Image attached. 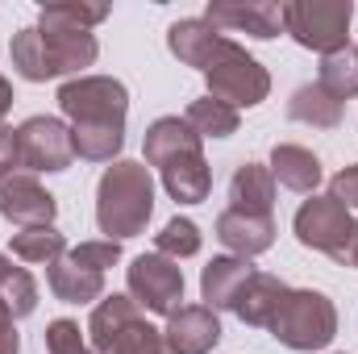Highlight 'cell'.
<instances>
[{
  "label": "cell",
  "mask_w": 358,
  "mask_h": 354,
  "mask_svg": "<svg viewBox=\"0 0 358 354\" xmlns=\"http://www.w3.org/2000/svg\"><path fill=\"white\" fill-rule=\"evenodd\" d=\"M59 108L71 121V146L84 163H117L125 146L129 92L113 76H80L59 88Z\"/></svg>",
  "instance_id": "cell-1"
},
{
  "label": "cell",
  "mask_w": 358,
  "mask_h": 354,
  "mask_svg": "<svg viewBox=\"0 0 358 354\" xmlns=\"http://www.w3.org/2000/svg\"><path fill=\"white\" fill-rule=\"evenodd\" d=\"M8 55H13V67L21 80L29 84H46L55 76H76L96 63L100 46H96V34L92 29H50V25H29V29H17L13 42H8Z\"/></svg>",
  "instance_id": "cell-2"
},
{
  "label": "cell",
  "mask_w": 358,
  "mask_h": 354,
  "mask_svg": "<svg viewBox=\"0 0 358 354\" xmlns=\"http://www.w3.org/2000/svg\"><path fill=\"white\" fill-rule=\"evenodd\" d=\"M155 213V179L146 163L117 159L96 183V225L108 242L138 238Z\"/></svg>",
  "instance_id": "cell-3"
},
{
  "label": "cell",
  "mask_w": 358,
  "mask_h": 354,
  "mask_svg": "<svg viewBox=\"0 0 358 354\" xmlns=\"http://www.w3.org/2000/svg\"><path fill=\"white\" fill-rule=\"evenodd\" d=\"M275 334L279 346L287 351H325L334 338H338V309L325 292H313V288H287L279 313L271 317L267 325Z\"/></svg>",
  "instance_id": "cell-4"
},
{
  "label": "cell",
  "mask_w": 358,
  "mask_h": 354,
  "mask_svg": "<svg viewBox=\"0 0 358 354\" xmlns=\"http://www.w3.org/2000/svg\"><path fill=\"white\" fill-rule=\"evenodd\" d=\"M204 84H208L213 100H221L229 108H255V104L267 100L271 76L255 55H246V46H238L234 38H225L217 46L208 71H204Z\"/></svg>",
  "instance_id": "cell-5"
},
{
  "label": "cell",
  "mask_w": 358,
  "mask_h": 354,
  "mask_svg": "<svg viewBox=\"0 0 358 354\" xmlns=\"http://www.w3.org/2000/svg\"><path fill=\"white\" fill-rule=\"evenodd\" d=\"M355 21L350 0H292L283 4V34H292L304 50H317L321 59L346 46Z\"/></svg>",
  "instance_id": "cell-6"
},
{
  "label": "cell",
  "mask_w": 358,
  "mask_h": 354,
  "mask_svg": "<svg viewBox=\"0 0 358 354\" xmlns=\"http://www.w3.org/2000/svg\"><path fill=\"white\" fill-rule=\"evenodd\" d=\"M355 225H358V221L350 217V208H346V204H338L334 196H313V200H304V204L296 208V217H292L296 242H300V246H308V250L329 255L334 263L342 259V250H346V242H350Z\"/></svg>",
  "instance_id": "cell-7"
},
{
  "label": "cell",
  "mask_w": 358,
  "mask_h": 354,
  "mask_svg": "<svg viewBox=\"0 0 358 354\" xmlns=\"http://www.w3.org/2000/svg\"><path fill=\"white\" fill-rule=\"evenodd\" d=\"M125 283H129V296L138 300V309L146 313H159V317H171L176 309H183V271L179 263L163 259L159 250L155 255H138L129 271H125Z\"/></svg>",
  "instance_id": "cell-8"
},
{
  "label": "cell",
  "mask_w": 358,
  "mask_h": 354,
  "mask_svg": "<svg viewBox=\"0 0 358 354\" xmlns=\"http://www.w3.org/2000/svg\"><path fill=\"white\" fill-rule=\"evenodd\" d=\"M17 159L25 171H67L76 159L71 146V125H63L59 117H29L17 125Z\"/></svg>",
  "instance_id": "cell-9"
},
{
  "label": "cell",
  "mask_w": 358,
  "mask_h": 354,
  "mask_svg": "<svg viewBox=\"0 0 358 354\" xmlns=\"http://www.w3.org/2000/svg\"><path fill=\"white\" fill-rule=\"evenodd\" d=\"M204 21L217 34H250L259 42H271L283 29V4H271V0H213Z\"/></svg>",
  "instance_id": "cell-10"
},
{
  "label": "cell",
  "mask_w": 358,
  "mask_h": 354,
  "mask_svg": "<svg viewBox=\"0 0 358 354\" xmlns=\"http://www.w3.org/2000/svg\"><path fill=\"white\" fill-rule=\"evenodd\" d=\"M55 213H59V200L25 171H13V176L0 179V217L13 221L17 229H29V225H55Z\"/></svg>",
  "instance_id": "cell-11"
},
{
  "label": "cell",
  "mask_w": 358,
  "mask_h": 354,
  "mask_svg": "<svg viewBox=\"0 0 358 354\" xmlns=\"http://www.w3.org/2000/svg\"><path fill=\"white\" fill-rule=\"evenodd\" d=\"M163 338L171 354H213L221 342V321L208 304H183L167 317Z\"/></svg>",
  "instance_id": "cell-12"
},
{
  "label": "cell",
  "mask_w": 358,
  "mask_h": 354,
  "mask_svg": "<svg viewBox=\"0 0 358 354\" xmlns=\"http://www.w3.org/2000/svg\"><path fill=\"white\" fill-rule=\"evenodd\" d=\"M217 238L238 259H255V255H263V250L275 246V221H271V213H238V208H225L217 217Z\"/></svg>",
  "instance_id": "cell-13"
},
{
  "label": "cell",
  "mask_w": 358,
  "mask_h": 354,
  "mask_svg": "<svg viewBox=\"0 0 358 354\" xmlns=\"http://www.w3.org/2000/svg\"><path fill=\"white\" fill-rule=\"evenodd\" d=\"M200 142L204 138L183 117H159V121H150V129L142 138V155H146L150 167H167V163H176L183 155H204Z\"/></svg>",
  "instance_id": "cell-14"
},
{
  "label": "cell",
  "mask_w": 358,
  "mask_h": 354,
  "mask_svg": "<svg viewBox=\"0 0 358 354\" xmlns=\"http://www.w3.org/2000/svg\"><path fill=\"white\" fill-rule=\"evenodd\" d=\"M255 267L250 259H238V255H225V259H213V263L200 271V300L217 313V309H229L234 313V300L238 292L250 283Z\"/></svg>",
  "instance_id": "cell-15"
},
{
  "label": "cell",
  "mask_w": 358,
  "mask_h": 354,
  "mask_svg": "<svg viewBox=\"0 0 358 354\" xmlns=\"http://www.w3.org/2000/svg\"><path fill=\"white\" fill-rule=\"evenodd\" d=\"M271 176L279 179L287 192H300V196H317L321 187V159L308 150V146H296V142H279L271 150Z\"/></svg>",
  "instance_id": "cell-16"
},
{
  "label": "cell",
  "mask_w": 358,
  "mask_h": 354,
  "mask_svg": "<svg viewBox=\"0 0 358 354\" xmlns=\"http://www.w3.org/2000/svg\"><path fill=\"white\" fill-rule=\"evenodd\" d=\"M221 42H225V34H217L204 17H187V21H176L167 29V50L183 67H200V71H208V63H213Z\"/></svg>",
  "instance_id": "cell-17"
},
{
  "label": "cell",
  "mask_w": 358,
  "mask_h": 354,
  "mask_svg": "<svg viewBox=\"0 0 358 354\" xmlns=\"http://www.w3.org/2000/svg\"><path fill=\"white\" fill-rule=\"evenodd\" d=\"M283 296H287V283H283V279L255 271V275H250V283L238 292L234 313H238V321H242V325L267 330L271 317H275V313H279V304H283Z\"/></svg>",
  "instance_id": "cell-18"
},
{
  "label": "cell",
  "mask_w": 358,
  "mask_h": 354,
  "mask_svg": "<svg viewBox=\"0 0 358 354\" xmlns=\"http://www.w3.org/2000/svg\"><path fill=\"white\" fill-rule=\"evenodd\" d=\"M142 317V309H138V300L134 296H104L96 309H92V321H88V346L92 354H104L117 338H121V330H129L134 321Z\"/></svg>",
  "instance_id": "cell-19"
},
{
  "label": "cell",
  "mask_w": 358,
  "mask_h": 354,
  "mask_svg": "<svg viewBox=\"0 0 358 354\" xmlns=\"http://www.w3.org/2000/svg\"><path fill=\"white\" fill-rule=\"evenodd\" d=\"M46 283H50L55 300H63V304H92V300L104 296V275H100V271H88V267H80V263H71L67 255H63L59 263H50Z\"/></svg>",
  "instance_id": "cell-20"
},
{
  "label": "cell",
  "mask_w": 358,
  "mask_h": 354,
  "mask_svg": "<svg viewBox=\"0 0 358 354\" xmlns=\"http://www.w3.org/2000/svg\"><path fill=\"white\" fill-rule=\"evenodd\" d=\"M275 204V176L263 163H242L229 179V208L238 213H271Z\"/></svg>",
  "instance_id": "cell-21"
},
{
  "label": "cell",
  "mask_w": 358,
  "mask_h": 354,
  "mask_svg": "<svg viewBox=\"0 0 358 354\" xmlns=\"http://www.w3.org/2000/svg\"><path fill=\"white\" fill-rule=\"evenodd\" d=\"M159 176H163V187L171 192V200H179V204H200V200H208L213 171H208L204 155H183L176 163L159 167Z\"/></svg>",
  "instance_id": "cell-22"
},
{
  "label": "cell",
  "mask_w": 358,
  "mask_h": 354,
  "mask_svg": "<svg viewBox=\"0 0 358 354\" xmlns=\"http://www.w3.org/2000/svg\"><path fill=\"white\" fill-rule=\"evenodd\" d=\"M342 100H334L321 84H304V88L292 92L287 100V117L300 121V125H313V129H338L342 125Z\"/></svg>",
  "instance_id": "cell-23"
},
{
  "label": "cell",
  "mask_w": 358,
  "mask_h": 354,
  "mask_svg": "<svg viewBox=\"0 0 358 354\" xmlns=\"http://www.w3.org/2000/svg\"><path fill=\"white\" fill-rule=\"evenodd\" d=\"M0 309L13 321L29 317L38 309V283H34V275L25 267H13V259H4V255H0Z\"/></svg>",
  "instance_id": "cell-24"
},
{
  "label": "cell",
  "mask_w": 358,
  "mask_h": 354,
  "mask_svg": "<svg viewBox=\"0 0 358 354\" xmlns=\"http://www.w3.org/2000/svg\"><path fill=\"white\" fill-rule=\"evenodd\" d=\"M13 255L21 259V263H59L63 255H67V238L55 229V225H29V229H17L13 234Z\"/></svg>",
  "instance_id": "cell-25"
},
{
  "label": "cell",
  "mask_w": 358,
  "mask_h": 354,
  "mask_svg": "<svg viewBox=\"0 0 358 354\" xmlns=\"http://www.w3.org/2000/svg\"><path fill=\"white\" fill-rule=\"evenodd\" d=\"M317 84L329 92L334 100H342V104H346L350 96H358V46H342V50L325 55Z\"/></svg>",
  "instance_id": "cell-26"
},
{
  "label": "cell",
  "mask_w": 358,
  "mask_h": 354,
  "mask_svg": "<svg viewBox=\"0 0 358 354\" xmlns=\"http://www.w3.org/2000/svg\"><path fill=\"white\" fill-rule=\"evenodd\" d=\"M183 121H187L200 138H229V134H238V108H229V104H221V100H213V96L192 100L187 113H183Z\"/></svg>",
  "instance_id": "cell-27"
},
{
  "label": "cell",
  "mask_w": 358,
  "mask_h": 354,
  "mask_svg": "<svg viewBox=\"0 0 358 354\" xmlns=\"http://www.w3.org/2000/svg\"><path fill=\"white\" fill-rule=\"evenodd\" d=\"M108 17V4H80V0H59L38 13V25L50 29H92Z\"/></svg>",
  "instance_id": "cell-28"
},
{
  "label": "cell",
  "mask_w": 358,
  "mask_h": 354,
  "mask_svg": "<svg viewBox=\"0 0 358 354\" xmlns=\"http://www.w3.org/2000/svg\"><path fill=\"white\" fill-rule=\"evenodd\" d=\"M155 246H159V255L163 259H192V255H200V225L196 221H187V217H171L167 225H163V234H155Z\"/></svg>",
  "instance_id": "cell-29"
},
{
  "label": "cell",
  "mask_w": 358,
  "mask_h": 354,
  "mask_svg": "<svg viewBox=\"0 0 358 354\" xmlns=\"http://www.w3.org/2000/svg\"><path fill=\"white\" fill-rule=\"evenodd\" d=\"M104 354H171V351H167L163 330H155L146 317H138L129 330H121V338H117Z\"/></svg>",
  "instance_id": "cell-30"
},
{
  "label": "cell",
  "mask_w": 358,
  "mask_h": 354,
  "mask_svg": "<svg viewBox=\"0 0 358 354\" xmlns=\"http://www.w3.org/2000/svg\"><path fill=\"white\" fill-rule=\"evenodd\" d=\"M67 259L71 263H80V267H88V271H108V267H117L121 263V242H80L76 250H67Z\"/></svg>",
  "instance_id": "cell-31"
},
{
  "label": "cell",
  "mask_w": 358,
  "mask_h": 354,
  "mask_svg": "<svg viewBox=\"0 0 358 354\" xmlns=\"http://www.w3.org/2000/svg\"><path fill=\"white\" fill-rule=\"evenodd\" d=\"M46 351L50 354H92V346H88V338L80 334L76 321L59 317V321L46 325Z\"/></svg>",
  "instance_id": "cell-32"
},
{
  "label": "cell",
  "mask_w": 358,
  "mask_h": 354,
  "mask_svg": "<svg viewBox=\"0 0 358 354\" xmlns=\"http://www.w3.org/2000/svg\"><path fill=\"white\" fill-rule=\"evenodd\" d=\"M329 196L346 208H358V163L355 167H342L338 176L329 179Z\"/></svg>",
  "instance_id": "cell-33"
},
{
  "label": "cell",
  "mask_w": 358,
  "mask_h": 354,
  "mask_svg": "<svg viewBox=\"0 0 358 354\" xmlns=\"http://www.w3.org/2000/svg\"><path fill=\"white\" fill-rule=\"evenodd\" d=\"M17 167H21V159H17V129L0 125V179L13 176Z\"/></svg>",
  "instance_id": "cell-34"
},
{
  "label": "cell",
  "mask_w": 358,
  "mask_h": 354,
  "mask_svg": "<svg viewBox=\"0 0 358 354\" xmlns=\"http://www.w3.org/2000/svg\"><path fill=\"white\" fill-rule=\"evenodd\" d=\"M21 342H17V330H13V317L0 309V354H17Z\"/></svg>",
  "instance_id": "cell-35"
},
{
  "label": "cell",
  "mask_w": 358,
  "mask_h": 354,
  "mask_svg": "<svg viewBox=\"0 0 358 354\" xmlns=\"http://www.w3.org/2000/svg\"><path fill=\"white\" fill-rule=\"evenodd\" d=\"M342 267H355L358 271V225H355V234H350V242H346V250H342V259H338Z\"/></svg>",
  "instance_id": "cell-36"
},
{
  "label": "cell",
  "mask_w": 358,
  "mask_h": 354,
  "mask_svg": "<svg viewBox=\"0 0 358 354\" xmlns=\"http://www.w3.org/2000/svg\"><path fill=\"white\" fill-rule=\"evenodd\" d=\"M8 108H13V84H8V80L0 76V121L8 117Z\"/></svg>",
  "instance_id": "cell-37"
}]
</instances>
